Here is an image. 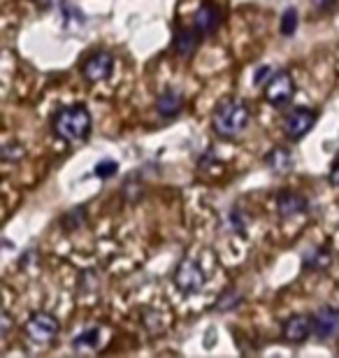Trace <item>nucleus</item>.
<instances>
[{
    "instance_id": "1",
    "label": "nucleus",
    "mask_w": 339,
    "mask_h": 358,
    "mask_svg": "<svg viewBox=\"0 0 339 358\" xmlns=\"http://www.w3.org/2000/svg\"><path fill=\"white\" fill-rule=\"evenodd\" d=\"M52 128L56 138L66 142H84L91 133V112L84 105H68L61 107L54 114Z\"/></svg>"
},
{
    "instance_id": "2",
    "label": "nucleus",
    "mask_w": 339,
    "mask_h": 358,
    "mask_svg": "<svg viewBox=\"0 0 339 358\" xmlns=\"http://www.w3.org/2000/svg\"><path fill=\"white\" fill-rule=\"evenodd\" d=\"M249 121H251V112L242 100H223L214 110L212 126L216 135L230 140V138H237V135L249 126Z\"/></svg>"
},
{
    "instance_id": "3",
    "label": "nucleus",
    "mask_w": 339,
    "mask_h": 358,
    "mask_svg": "<svg viewBox=\"0 0 339 358\" xmlns=\"http://www.w3.org/2000/svg\"><path fill=\"white\" fill-rule=\"evenodd\" d=\"M59 331H61L59 319L49 312H33L31 319H28L24 326L26 340L31 342V345H49V342L59 335Z\"/></svg>"
},
{
    "instance_id": "4",
    "label": "nucleus",
    "mask_w": 339,
    "mask_h": 358,
    "mask_svg": "<svg viewBox=\"0 0 339 358\" xmlns=\"http://www.w3.org/2000/svg\"><path fill=\"white\" fill-rule=\"evenodd\" d=\"M295 93V84L291 73L286 70H279V73H272L268 84H265V100L274 107H286L293 100Z\"/></svg>"
},
{
    "instance_id": "5",
    "label": "nucleus",
    "mask_w": 339,
    "mask_h": 358,
    "mask_svg": "<svg viewBox=\"0 0 339 358\" xmlns=\"http://www.w3.org/2000/svg\"><path fill=\"white\" fill-rule=\"evenodd\" d=\"M205 270L198 266L196 261L191 259H184L182 263L177 266L175 270V284L177 289L186 293V296H191V293H198L200 289L205 286Z\"/></svg>"
},
{
    "instance_id": "6",
    "label": "nucleus",
    "mask_w": 339,
    "mask_h": 358,
    "mask_svg": "<svg viewBox=\"0 0 339 358\" xmlns=\"http://www.w3.org/2000/svg\"><path fill=\"white\" fill-rule=\"evenodd\" d=\"M316 124V112L309 107H295L293 112H288V117L284 119V131L291 140H300L312 131Z\"/></svg>"
},
{
    "instance_id": "7",
    "label": "nucleus",
    "mask_w": 339,
    "mask_h": 358,
    "mask_svg": "<svg viewBox=\"0 0 339 358\" xmlns=\"http://www.w3.org/2000/svg\"><path fill=\"white\" fill-rule=\"evenodd\" d=\"M112 73H114V56L107 52H93L82 66V75L89 82H105L110 80Z\"/></svg>"
},
{
    "instance_id": "8",
    "label": "nucleus",
    "mask_w": 339,
    "mask_h": 358,
    "mask_svg": "<svg viewBox=\"0 0 339 358\" xmlns=\"http://www.w3.org/2000/svg\"><path fill=\"white\" fill-rule=\"evenodd\" d=\"M221 26V10L219 5L214 3H203L198 7V12L193 14V28L200 33V38H209V35H214L219 31Z\"/></svg>"
},
{
    "instance_id": "9",
    "label": "nucleus",
    "mask_w": 339,
    "mask_h": 358,
    "mask_svg": "<svg viewBox=\"0 0 339 358\" xmlns=\"http://www.w3.org/2000/svg\"><path fill=\"white\" fill-rule=\"evenodd\" d=\"M314 335L321 342H333L339 338V310L337 307H323L314 317Z\"/></svg>"
},
{
    "instance_id": "10",
    "label": "nucleus",
    "mask_w": 339,
    "mask_h": 358,
    "mask_svg": "<svg viewBox=\"0 0 339 358\" xmlns=\"http://www.w3.org/2000/svg\"><path fill=\"white\" fill-rule=\"evenodd\" d=\"M312 333H314V319L307 317V314H295V317L286 319L284 328H281L284 340L291 342V345H300V342H305Z\"/></svg>"
},
{
    "instance_id": "11",
    "label": "nucleus",
    "mask_w": 339,
    "mask_h": 358,
    "mask_svg": "<svg viewBox=\"0 0 339 358\" xmlns=\"http://www.w3.org/2000/svg\"><path fill=\"white\" fill-rule=\"evenodd\" d=\"M307 207H309L307 198L300 196V193H295V191H284V193H279V198H277V212L284 219L305 214Z\"/></svg>"
},
{
    "instance_id": "12",
    "label": "nucleus",
    "mask_w": 339,
    "mask_h": 358,
    "mask_svg": "<svg viewBox=\"0 0 339 358\" xmlns=\"http://www.w3.org/2000/svg\"><path fill=\"white\" fill-rule=\"evenodd\" d=\"M198 40H200V33L196 28H179L175 33V52L179 56H184V59H189V56L196 54L198 49Z\"/></svg>"
},
{
    "instance_id": "13",
    "label": "nucleus",
    "mask_w": 339,
    "mask_h": 358,
    "mask_svg": "<svg viewBox=\"0 0 339 358\" xmlns=\"http://www.w3.org/2000/svg\"><path fill=\"white\" fill-rule=\"evenodd\" d=\"M182 107H184V100L182 96H179L177 91H165L158 96L156 100V112L161 114V117H177L179 112H182Z\"/></svg>"
},
{
    "instance_id": "14",
    "label": "nucleus",
    "mask_w": 339,
    "mask_h": 358,
    "mask_svg": "<svg viewBox=\"0 0 339 358\" xmlns=\"http://www.w3.org/2000/svg\"><path fill=\"white\" fill-rule=\"evenodd\" d=\"M268 166L277 173H284V170L291 168V154L286 149H272L270 156H268Z\"/></svg>"
},
{
    "instance_id": "15",
    "label": "nucleus",
    "mask_w": 339,
    "mask_h": 358,
    "mask_svg": "<svg viewBox=\"0 0 339 358\" xmlns=\"http://www.w3.org/2000/svg\"><path fill=\"white\" fill-rule=\"evenodd\" d=\"M100 331L98 328H89V331L79 333L75 340H72V349H93L98 345Z\"/></svg>"
},
{
    "instance_id": "16",
    "label": "nucleus",
    "mask_w": 339,
    "mask_h": 358,
    "mask_svg": "<svg viewBox=\"0 0 339 358\" xmlns=\"http://www.w3.org/2000/svg\"><path fill=\"white\" fill-rule=\"evenodd\" d=\"M117 173H119V163L112 161V159H103L96 168H93V175H96L98 179H110Z\"/></svg>"
},
{
    "instance_id": "17",
    "label": "nucleus",
    "mask_w": 339,
    "mask_h": 358,
    "mask_svg": "<svg viewBox=\"0 0 339 358\" xmlns=\"http://www.w3.org/2000/svg\"><path fill=\"white\" fill-rule=\"evenodd\" d=\"M295 31H298V12L291 7V10H286L284 17H281V35L291 38Z\"/></svg>"
},
{
    "instance_id": "18",
    "label": "nucleus",
    "mask_w": 339,
    "mask_h": 358,
    "mask_svg": "<svg viewBox=\"0 0 339 358\" xmlns=\"http://www.w3.org/2000/svg\"><path fill=\"white\" fill-rule=\"evenodd\" d=\"M24 159V147L19 142H10V145L3 147V161L12 163V161H21Z\"/></svg>"
},
{
    "instance_id": "19",
    "label": "nucleus",
    "mask_w": 339,
    "mask_h": 358,
    "mask_svg": "<svg viewBox=\"0 0 339 358\" xmlns=\"http://www.w3.org/2000/svg\"><path fill=\"white\" fill-rule=\"evenodd\" d=\"M319 254H321V249H314L312 254H307V256H305V266H307V268H326V266H328V261H330V254H326L323 259H321Z\"/></svg>"
},
{
    "instance_id": "20",
    "label": "nucleus",
    "mask_w": 339,
    "mask_h": 358,
    "mask_svg": "<svg viewBox=\"0 0 339 358\" xmlns=\"http://www.w3.org/2000/svg\"><path fill=\"white\" fill-rule=\"evenodd\" d=\"M237 303H242V298L237 296V293L230 291L228 296H221L219 300V305H216V310H223V312H228V310H235Z\"/></svg>"
},
{
    "instance_id": "21",
    "label": "nucleus",
    "mask_w": 339,
    "mask_h": 358,
    "mask_svg": "<svg viewBox=\"0 0 339 358\" xmlns=\"http://www.w3.org/2000/svg\"><path fill=\"white\" fill-rule=\"evenodd\" d=\"M84 221V207H79V212H77V217H75V212H70L66 219H63V226L68 228V231H72V228H77L79 224Z\"/></svg>"
},
{
    "instance_id": "22",
    "label": "nucleus",
    "mask_w": 339,
    "mask_h": 358,
    "mask_svg": "<svg viewBox=\"0 0 339 358\" xmlns=\"http://www.w3.org/2000/svg\"><path fill=\"white\" fill-rule=\"evenodd\" d=\"M10 326H12V319H10V314H7V312H3V331H0V335H3V338H5L7 333H10Z\"/></svg>"
},
{
    "instance_id": "23",
    "label": "nucleus",
    "mask_w": 339,
    "mask_h": 358,
    "mask_svg": "<svg viewBox=\"0 0 339 358\" xmlns=\"http://www.w3.org/2000/svg\"><path fill=\"white\" fill-rule=\"evenodd\" d=\"M314 5L319 7V10H330V7L335 5V0H314Z\"/></svg>"
},
{
    "instance_id": "24",
    "label": "nucleus",
    "mask_w": 339,
    "mask_h": 358,
    "mask_svg": "<svg viewBox=\"0 0 339 358\" xmlns=\"http://www.w3.org/2000/svg\"><path fill=\"white\" fill-rule=\"evenodd\" d=\"M330 184L339 186V163H337V166H333V170H330Z\"/></svg>"
}]
</instances>
